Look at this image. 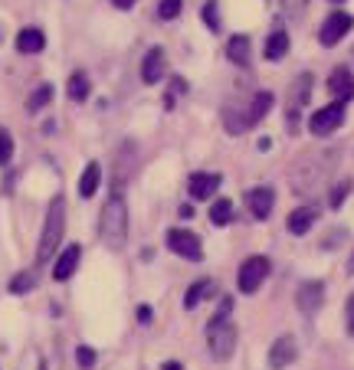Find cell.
<instances>
[{"mask_svg":"<svg viewBox=\"0 0 354 370\" xmlns=\"http://www.w3.org/2000/svg\"><path fill=\"white\" fill-rule=\"evenodd\" d=\"M335 158L338 151L328 154H308L292 167V184H296V193H315L322 184L328 181V174L335 171Z\"/></svg>","mask_w":354,"mask_h":370,"instance_id":"obj_1","label":"cell"},{"mask_svg":"<svg viewBox=\"0 0 354 370\" xmlns=\"http://www.w3.org/2000/svg\"><path fill=\"white\" fill-rule=\"evenodd\" d=\"M99 233H102V243H106L108 249H122L125 246V239H128V207H125L122 193H112L108 203L102 207Z\"/></svg>","mask_w":354,"mask_h":370,"instance_id":"obj_2","label":"cell"},{"mask_svg":"<svg viewBox=\"0 0 354 370\" xmlns=\"http://www.w3.org/2000/svg\"><path fill=\"white\" fill-rule=\"evenodd\" d=\"M63 233H66V200L53 197L46 210V223H43V233H39V246H37V266H46L53 253L63 243Z\"/></svg>","mask_w":354,"mask_h":370,"instance_id":"obj_3","label":"cell"},{"mask_svg":"<svg viewBox=\"0 0 354 370\" xmlns=\"http://www.w3.org/2000/svg\"><path fill=\"white\" fill-rule=\"evenodd\" d=\"M236 324L230 318H213L210 328H207V347H210L213 361H230L233 351H236Z\"/></svg>","mask_w":354,"mask_h":370,"instance_id":"obj_4","label":"cell"},{"mask_svg":"<svg viewBox=\"0 0 354 370\" xmlns=\"http://www.w3.org/2000/svg\"><path fill=\"white\" fill-rule=\"evenodd\" d=\"M308 95H312V72H302V76L292 79L289 95H286V125H289V132H296L298 115H302V108L308 105Z\"/></svg>","mask_w":354,"mask_h":370,"instance_id":"obj_5","label":"cell"},{"mask_svg":"<svg viewBox=\"0 0 354 370\" xmlns=\"http://www.w3.org/2000/svg\"><path fill=\"white\" fill-rule=\"evenodd\" d=\"M269 276V259L266 256H249L243 266H239V276H236V285L243 295H256L259 285L266 282Z\"/></svg>","mask_w":354,"mask_h":370,"instance_id":"obj_6","label":"cell"},{"mask_svg":"<svg viewBox=\"0 0 354 370\" xmlns=\"http://www.w3.org/2000/svg\"><path fill=\"white\" fill-rule=\"evenodd\" d=\"M167 249L177 253V256H184V259H191V262H201L203 259L201 236L191 233V229H167Z\"/></svg>","mask_w":354,"mask_h":370,"instance_id":"obj_7","label":"cell"},{"mask_svg":"<svg viewBox=\"0 0 354 370\" xmlns=\"http://www.w3.org/2000/svg\"><path fill=\"white\" fill-rule=\"evenodd\" d=\"M341 122H345V102H331L325 105V108H318L312 118H308V128H312V134H331L341 128Z\"/></svg>","mask_w":354,"mask_h":370,"instance_id":"obj_8","label":"cell"},{"mask_svg":"<svg viewBox=\"0 0 354 370\" xmlns=\"http://www.w3.org/2000/svg\"><path fill=\"white\" fill-rule=\"evenodd\" d=\"M348 30H354V17L351 13H341V10H335L331 17L322 23V33H318V39H322V46H335V43H341V39L348 37Z\"/></svg>","mask_w":354,"mask_h":370,"instance_id":"obj_9","label":"cell"},{"mask_svg":"<svg viewBox=\"0 0 354 370\" xmlns=\"http://www.w3.org/2000/svg\"><path fill=\"white\" fill-rule=\"evenodd\" d=\"M322 302H325V282H318V279H308V282L298 285V292H296L298 312L315 314L318 308H322Z\"/></svg>","mask_w":354,"mask_h":370,"instance_id":"obj_10","label":"cell"},{"mask_svg":"<svg viewBox=\"0 0 354 370\" xmlns=\"http://www.w3.org/2000/svg\"><path fill=\"white\" fill-rule=\"evenodd\" d=\"M79 259H82V246H66L63 253H59V259L53 262V279L56 282H66V279H72V272L79 269Z\"/></svg>","mask_w":354,"mask_h":370,"instance_id":"obj_11","label":"cell"},{"mask_svg":"<svg viewBox=\"0 0 354 370\" xmlns=\"http://www.w3.org/2000/svg\"><path fill=\"white\" fill-rule=\"evenodd\" d=\"M246 203H249V213L256 219H266L272 213V203H276V190L272 187H253L246 193Z\"/></svg>","mask_w":354,"mask_h":370,"instance_id":"obj_12","label":"cell"},{"mask_svg":"<svg viewBox=\"0 0 354 370\" xmlns=\"http://www.w3.org/2000/svg\"><path fill=\"white\" fill-rule=\"evenodd\" d=\"M164 49L161 46H154V49H148L144 53V59H141V79L148 82V86H158L164 79Z\"/></svg>","mask_w":354,"mask_h":370,"instance_id":"obj_13","label":"cell"},{"mask_svg":"<svg viewBox=\"0 0 354 370\" xmlns=\"http://www.w3.org/2000/svg\"><path fill=\"white\" fill-rule=\"evenodd\" d=\"M296 357H298V347H296V341L286 334V338H279V341L272 344V351H269V367H272V370H286Z\"/></svg>","mask_w":354,"mask_h":370,"instance_id":"obj_14","label":"cell"},{"mask_svg":"<svg viewBox=\"0 0 354 370\" xmlns=\"http://www.w3.org/2000/svg\"><path fill=\"white\" fill-rule=\"evenodd\" d=\"M217 187H220V174L197 171V174H191V181H187V190H191L194 200H210Z\"/></svg>","mask_w":354,"mask_h":370,"instance_id":"obj_15","label":"cell"},{"mask_svg":"<svg viewBox=\"0 0 354 370\" xmlns=\"http://www.w3.org/2000/svg\"><path fill=\"white\" fill-rule=\"evenodd\" d=\"M328 89H331V95H335L338 102H351L354 98V76L348 66H338L335 72H331V79H328Z\"/></svg>","mask_w":354,"mask_h":370,"instance_id":"obj_16","label":"cell"},{"mask_svg":"<svg viewBox=\"0 0 354 370\" xmlns=\"http://www.w3.org/2000/svg\"><path fill=\"white\" fill-rule=\"evenodd\" d=\"M315 217L318 213L312 207H296L286 219V229L292 233V236H302V233H308V229L315 227Z\"/></svg>","mask_w":354,"mask_h":370,"instance_id":"obj_17","label":"cell"},{"mask_svg":"<svg viewBox=\"0 0 354 370\" xmlns=\"http://www.w3.org/2000/svg\"><path fill=\"white\" fill-rule=\"evenodd\" d=\"M46 46V37H43V30L39 27H27L17 33V49L23 56H33V53H43Z\"/></svg>","mask_w":354,"mask_h":370,"instance_id":"obj_18","label":"cell"},{"mask_svg":"<svg viewBox=\"0 0 354 370\" xmlns=\"http://www.w3.org/2000/svg\"><path fill=\"white\" fill-rule=\"evenodd\" d=\"M272 92H256L253 95V102H249V112H246V128H253V125H259L263 118L269 115V108H272Z\"/></svg>","mask_w":354,"mask_h":370,"instance_id":"obj_19","label":"cell"},{"mask_svg":"<svg viewBox=\"0 0 354 370\" xmlns=\"http://www.w3.org/2000/svg\"><path fill=\"white\" fill-rule=\"evenodd\" d=\"M289 53V33L282 27L272 30V37L266 39V59L269 63H279V59H286Z\"/></svg>","mask_w":354,"mask_h":370,"instance_id":"obj_20","label":"cell"},{"mask_svg":"<svg viewBox=\"0 0 354 370\" xmlns=\"http://www.w3.org/2000/svg\"><path fill=\"white\" fill-rule=\"evenodd\" d=\"M99 181H102V167H99L96 161L86 164V171H82V177H79V197H92L99 190Z\"/></svg>","mask_w":354,"mask_h":370,"instance_id":"obj_21","label":"cell"},{"mask_svg":"<svg viewBox=\"0 0 354 370\" xmlns=\"http://www.w3.org/2000/svg\"><path fill=\"white\" fill-rule=\"evenodd\" d=\"M207 295H213V282H210V279H197V282L187 288V295H184V308H187V312H194V308H197V305H201Z\"/></svg>","mask_w":354,"mask_h":370,"instance_id":"obj_22","label":"cell"},{"mask_svg":"<svg viewBox=\"0 0 354 370\" xmlns=\"http://www.w3.org/2000/svg\"><path fill=\"white\" fill-rule=\"evenodd\" d=\"M89 92H92V86H89V76H86V72H72V76H69V86H66L69 98H72V102H86Z\"/></svg>","mask_w":354,"mask_h":370,"instance_id":"obj_23","label":"cell"},{"mask_svg":"<svg viewBox=\"0 0 354 370\" xmlns=\"http://www.w3.org/2000/svg\"><path fill=\"white\" fill-rule=\"evenodd\" d=\"M227 56H230V63H236V66H246L249 63V37H230Z\"/></svg>","mask_w":354,"mask_h":370,"instance_id":"obj_24","label":"cell"},{"mask_svg":"<svg viewBox=\"0 0 354 370\" xmlns=\"http://www.w3.org/2000/svg\"><path fill=\"white\" fill-rule=\"evenodd\" d=\"M53 102V86H39L30 92L27 98V112H39V108H46V105Z\"/></svg>","mask_w":354,"mask_h":370,"instance_id":"obj_25","label":"cell"},{"mask_svg":"<svg viewBox=\"0 0 354 370\" xmlns=\"http://www.w3.org/2000/svg\"><path fill=\"white\" fill-rule=\"evenodd\" d=\"M230 219H233V203L230 200H217L210 207V223L213 227H227Z\"/></svg>","mask_w":354,"mask_h":370,"instance_id":"obj_26","label":"cell"},{"mask_svg":"<svg viewBox=\"0 0 354 370\" xmlns=\"http://www.w3.org/2000/svg\"><path fill=\"white\" fill-rule=\"evenodd\" d=\"M37 288V272H17V276L10 279V292L13 295H27Z\"/></svg>","mask_w":354,"mask_h":370,"instance_id":"obj_27","label":"cell"},{"mask_svg":"<svg viewBox=\"0 0 354 370\" xmlns=\"http://www.w3.org/2000/svg\"><path fill=\"white\" fill-rule=\"evenodd\" d=\"M351 187H354L351 181L335 184V187H331V193H328V207H331V210H338V207H341V203H345V197L351 193Z\"/></svg>","mask_w":354,"mask_h":370,"instance_id":"obj_28","label":"cell"},{"mask_svg":"<svg viewBox=\"0 0 354 370\" xmlns=\"http://www.w3.org/2000/svg\"><path fill=\"white\" fill-rule=\"evenodd\" d=\"M10 161H13V138H10V132L0 128V167H7Z\"/></svg>","mask_w":354,"mask_h":370,"instance_id":"obj_29","label":"cell"},{"mask_svg":"<svg viewBox=\"0 0 354 370\" xmlns=\"http://www.w3.org/2000/svg\"><path fill=\"white\" fill-rule=\"evenodd\" d=\"M181 7H184V0H161V4H158V17L161 20L181 17Z\"/></svg>","mask_w":354,"mask_h":370,"instance_id":"obj_30","label":"cell"},{"mask_svg":"<svg viewBox=\"0 0 354 370\" xmlns=\"http://www.w3.org/2000/svg\"><path fill=\"white\" fill-rule=\"evenodd\" d=\"M76 361H79V367H82V370H92V367H96V351H92V347H79Z\"/></svg>","mask_w":354,"mask_h":370,"instance_id":"obj_31","label":"cell"},{"mask_svg":"<svg viewBox=\"0 0 354 370\" xmlns=\"http://www.w3.org/2000/svg\"><path fill=\"white\" fill-rule=\"evenodd\" d=\"M305 4L308 0H282V10H286L289 17H298V13L305 10Z\"/></svg>","mask_w":354,"mask_h":370,"instance_id":"obj_32","label":"cell"},{"mask_svg":"<svg viewBox=\"0 0 354 370\" xmlns=\"http://www.w3.org/2000/svg\"><path fill=\"white\" fill-rule=\"evenodd\" d=\"M203 20H207V27H210L213 33L220 30V20H217V10H213V4H207V7H203Z\"/></svg>","mask_w":354,"mask_h":370,"instance_id":"obj_33","label":"cell"},{"mask_svg":"<svg viewBox=\"0 0 354 370\" xmlns=\"http://www.w3.org/2000/svg\"><path fill=\"white\" fill-rule=\"evenodd\" d=\"M345 318H348V334H354V295L348 298V305H345Z\"/></svg>","mask_w":354,"mask_h":370,"instance_id":"obj_34","label":"cell"},{"mask_svg":"<svg viewBox=\"0 0 354 370\" xmlns=\"http://www.w3.org/2000/svg\"><path fill=\"white\" fill-rule=\"evenodd\" d=\"M138 321H141V324L151 321V308H148V305H141V308H138Z\"/></svg>","mask_w":354,"mask_h":370,"instance_id":"obj_35","label":"cell"},{"mask_svg":"<svg viewBox=\"0 0 354 370\" xmlns=\"http://www.w3.org/2000/svg\"><path fill=\"white\" fill-rule=\"evenodd\" d=\"M112 4H115L118 10H132L134 4H138V0H112Z\"/></svg>","mask_w":354,"mask_h":370,"instance_id":"obj_36","label":"cell"},{"mask_svg":"<svg viewBox=\"0 0 354 370\" xmlns=\"http://www.w3.org/2000/svg\"><path fill=\"white\" fill-rule=\"evenodd\" d=\"M161 370H184V364H177V361H167Z\"/></svg>","mask_w":354,"mask_h":370,"instance_id":"obj_37","label":"cell"},{"mask_svg":"<svg viewBox=\"0 0 354 370\" xmlns=\"http://www.w3.org/2000/svg\"><path fill=\"white\" fill-rule=\"evenodd\" d=\"M348 272H354V253H351V262H348Z\"/></svg>","mask_w":354,"mask_h":370,"instance_id":"obj_38","label":"cell"},{"mask_svg":"<svg viewBox=\"0 0 354 370\" xmlns=\"http://www.w3.org/2000/svg\"><path fill=\"white\" fill-rule=\"evenodd\" d=\"M335 4H341V0H335Z\"/></svg>","mask_w":354,"mask_h":370,"instance_id":"obj_39","label":"cell"},{"mask_svg":"<svg viewBox=\"0 0 354 370\" xmlns=\"http://www.w3.org/2000/svg\"><path fill=\"white\" fill-rule=\"evenodd\" d=\"M39 370H46V367H39Z\"/></svg>","mask_w":354,"mask_h":370,"instance_id":"obj_40","label":"cell"}]
</instances>
